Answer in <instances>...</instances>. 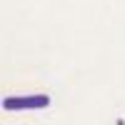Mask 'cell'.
I'll return each instance as SVG.
<instances>
[{
	"label": "cell",
	"instance_id": "obj_1",
	"mask_svg": "<svg viewBox=\"0 0 125 125\" xmlns=\"http://www.w3.org/2000/svg\"><path fill=\"white\" fill-rule=\"evenodd\" d=\"M50 105V95L38 93V95H8L3 98L5 110H43Z\"/></svg>",
	"mask_w": 125,
	"mask_h": 125
},
{
	"label": "cell",
	"instance_id": "obj_2",
	"mask_svg": "<svg viewBox=\"0 0 125 125\" xmlns=\"http://www.w3.org/2000/svg\"><path fill=\"white\" fill-rule=\"evenodd\" d=\"M0 105H3V100H0Z\"/></svg>",
	"mask_w": 125,
	"mask_h": 125
}]
</instances>
